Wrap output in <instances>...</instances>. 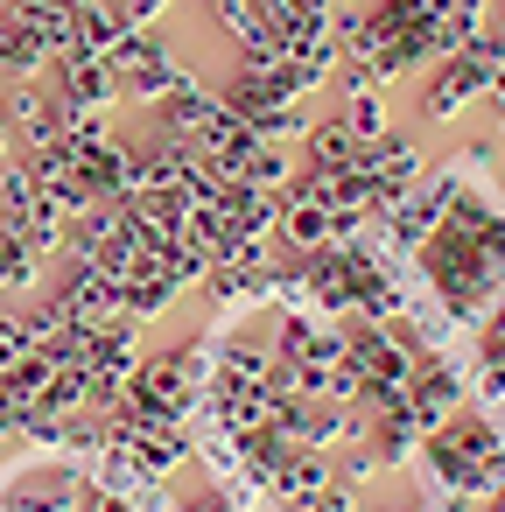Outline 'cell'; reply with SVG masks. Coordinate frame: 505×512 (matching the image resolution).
<instances>
[{
  "label": "cell",
  "instance_id": "cell-2",
  "mask_svg": "<svg viewBox=\"0 0 505 512\" xmlns=\"http://www.w3.org/2000/svg\"><path fill=\"white\" fill-rule=\"evenodd\" d=\"M414 449H421V470L456 498H484L505 477V428H498V414H484L470 400L456 414H442L435 428H421Z\"/></svg>",
  "mask_w": 505,
  "mask_h": 512
},
{
  "label": "cell",
  "instance_id": "cell-3",
  "mask_svg": "<svg viewBox=\"0 0 505 512\" xmlns=\"http://www.w3.org/2000/svg\"><path fill=\"white\" fill-rule=\"evenodd\" d=\"M435 498H442V484L421 463H386L351 491V512H435Z\"/></svg>",
  "mask_w": 505,
  "mask_h": 512
},
{
  "label": "cell",
  "instance_id": "cell-1",
  "mask_svg": "<svg viewBox=\"0 0 505 512\" xmlns=\"http://www.w3.org/2000/svg\"><path fill=\"white\" fill-rule=\"evenodd\" d=\"M414 274L428 281V302L442 309V316H456V323H470L477 309H491L498 302V267H491V253H484V239L449 211L421 246H414Z\"/></svg>",
  "mask_w": 505,
  "mask_h": 512
}]
</instances>
